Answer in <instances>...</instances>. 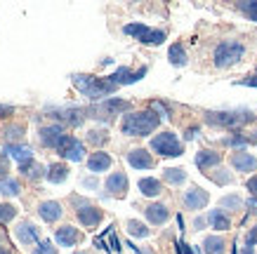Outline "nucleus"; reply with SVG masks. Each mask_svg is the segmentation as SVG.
Instances as JSON below:
<instances>
[{"instance_id":"obj_38","label":"nucleus","mask_w":257,"mask_h":254,"mask_svg":"<svg viewBox=\"0 0 257 254\" xmlns=\"http://www.w3.org/2000/svg\"><path fill=\"white\" fill-rule=\"evenodd\" d=\"M255 242H257V228H252V231L245 235V247H255Z\"/></svg>"},{"instance_id":"obj_39","label":"nucleus","mask_w":257,"mask_h":254,"mask_svg":"<svg viewBox=\"0 0 257 254\" xmlns=\"http://www.w3.org/2000/svg\"><path fill=\"white\" fill-rule=\"evenodd\" d=\"M238 85H243V87H257V73L245 78V80H238Z\"/></svg>"},{"instance_id":"obj_18","label":"nucleus","mask_w":257,"mask_h":254,"mask_svg":"<svg viewBox=\"0 0 257 254\" xmlns=\"http://www.w3.org/2000/svg\"><path fill=\"white\" fill-rule=\"evenodd\" d=\"M78 219L83 226H97L101 221V212L97 207H92V205H83L78 209Z\"/></svg>"},{"instance_id":"obj_30","label":"nucleus","mask_w":257,"mask_h":254,"mask_svg":"<svg viewBox=\"0 0 257 254\" xmlns=\"http://www.w3.org/2000/svg\"><path fill=\"white\" fill-rule=\"evenodd\" d=\"M127 233L135 235V238H147L149 228L144 226V223H140V221H127Z\"/></svg>"},{"instance_id":"obj_19","label":"nucleus","mask_w":257,"mask_h":254,"mask_svg":"<svg viewBox=\"0 0 257 254\" xmlns=\"http://www.w3.org/2000/svg\"><path fill=\"white\" fill-rule=\"evenodd\" d=\"M57 240H59L62 247H73L80 240V233H78V228H73V226H62V228L57 231Z\"/></svg>"},{"instance_id":"obj_29","label":"nucleus","mask_w":257,"mask_h":254,"mask_svg":"<svg viewBox=\"0 0 257 254\" xmlns=\"http://www.w3.org/2000/svg\"><path fill=\"white\" fill-rule=\"evenodd\" d=\"M19 169H22L26 177H31V179H36L38 174H43V172H45V169H43V165H38V162H33V160L26 162V165H19Z\"/></svg>"},{"instance_id":"obj_15","label":"nucleus","mask_w":257,"mask_h":254,"mask_svg":"<svg viewBox=\"0 0 257 254\" xmlns=\"http://www.w3.org/2000/svg\"><path fill=\"white\" fill-rule=\"evenodd\" d=\"M3 153L12 155V158H17L19 160V165H26V162L33 160V151L29 146H19V144H8V146L3 148Z\"/></svg>"},{"instance_id":"obj_16","label":"nucleus","mask_w":257,"mask_h":254,"mask_svg":"<svg viewBox=\"0 0 257 254\" xmlns=\"http://www.w3.org/2000/svg\"><path fill=\"white\" fill-rule=\"evenodd\" d=\"M17 238L22 245H31V242H38V228L33 226V223L24 221L19 223V228H17Z\"/></svg>"},{"instance_id":"obj_24","label":"nucleus","mask_w":257,"mask_h":254,"mask_svg":"<svg viewBox=\"0 0 257 254\" xmlns=\"http://www.w3.org/2000/svg\"><path fill=\"white\" fill-rule=\"evenodd\" d=\"M208 223H210L212 228H217V231H226L231 223H229V216L222 212V209H212L210 214H208Z\"/></svg>"},{"instance_id":"obj_40","label":"nucleus","mask_w":257,"mask_h":254,"mask_svg":"<svg viewBox=\"0 0 257 254\" xmlns=\"http://www.w3.org/2000/svg\"><path fill=\"white\" fill-rule=\"evenodd\" d=\"M177 252L179 254H194V252H191V247H189L184 240H177Z\"/></svg>"},{"instance_id":"obj_33","label":"nucleus","mask_w":257,"mask_h":254,"mask_svg":"<svg viewBox=\"0 0 257 254\" xmlns=\"http://www.w3.org/2000/svg\"><path fill=\"white\" fill-rule=\"evenodd\" d=\"M17 214V209L12 207V205H0V221L5 223V221H12Z\"/></svg>"},{"instance_id":"obj_17","label":"nucleus","mask_w":257,"mask_h":254,"mask_svg":"<svg viewBox=\"0 0 257 254\" xmlns=\"http://www.w3.org/2000/svg\"><path fill=\"white\" fill-rule=\"evenodd\" d=\"M87 167H90V172H106L111 167V155L104 153V151H97V153L90 155Z\"/></svg>"},{"instance_id":"obj_10","label":"nucleus","mask_w":257,"mask_h":254,"mask_svg":"<svg viewBox=\"0 0 257 254\" xmlns=\"http://www.w3.org/2000/svg\"><path fill=\"white\" fill-rule=\"evenodd\" d=\"M64 137H66V134H64L62 125H50V127H43V130H40V141H43V146H47V148H57Z\"/></svg>"},{"instance_id":"obj_6","label":"nucleus","mask_w":257,"mask_h":254,"mask_svg":"<svg viewBox=\"0 0 257 254\" xmlns=\"http://www.w3.org/2000/svg\"><path fill=\"white\" fill-rule=\"evenodd\" d=\"M127 36H135V38L144 43V45H161L165 40V33L163 31H156V29H149L144 24H127L123 29Z\"/></svg>"},{"instance_id":"obj_41","label":"nucleus","mask_w":257,"mask_h":254,"mask_svg":"<svg viewBox=\"0 0 257 254\" xmlns=\"http://www.w3.org/2000/svg\"><path fill=\"white\" fill-rule=\"evenodd\" d=\"M248 191H250V195H252V198H257V177L248 179Z\"/></svg>"},{"instance_id":"obj_23","label":"nucleus","mask_w":257,"mask_h":254,"mask_svg":"<svg viewBox=\"0 0 257 254\" xmlns=\"http://www.w3.org/2000/svg\"><path fill=\"white\" fill-rule=\"evenodd\" d=\"M224 247H226V242L219 235H208V238L203 240L205 254H224Z\"/></svg>"},{"instance_id":"obj_2","label":"nucleus","mask_w":257,"mask_h":254,"mask_svg":"<svg viewBox=\"0 0 257 254\" xmlns=\"http://www.w3.org/2000/svg\"><path fill=\"white\" fill-rule=\"evenodd\" d=\"M73 85L78 87V92H83L90 99H101V97H109L116 92L118 85H113L109 78H94V76H73Z\"/></svg>"},{"instance_id":"obj_37","label":"nucleus","mask_w":257,"mask_h":254,"mask_svg":"<svg viewBox=\"0 0 257 254\" xmlns=\"http://www.w3.org/2000/svg\"><path fill=\"white\" fill-rule=\"evenodd\" d=\"M8 169H10V165H8V158H5V153L0 151V177H3V179L8 177Z\"/></svg>"},{"instance_id":"obj_12","label":"nucleus","mask_w":257,"mask_h":254,"mask_svg":"<svg viewBox=\"0 0 257 254\" xmlns=\"http://www.w3.org/2000/svg\"><path fill=\"white\" fill-rule=\"evenodd\" d=\"M127 162H130L135 169H151L154 167V160H151V155H149L144 148L130 151V153H127Z\"/></svg>"},{"instance_id":"obj_44","label":"nucleus","mask_w":257,"mask_h":254,"mask_svg":"<svg viewBox=\"0 0 257 254\" xmlns=\"http://www.w3.org/2000/svg\"><path fill=\"white\" fill-rule=\"evenodd\" d=\"M229 144H231V146H243V144H245V139H243V137H236V139H231Z\"/></svg>"},{"instance_id":"obj_20","label":"nucleus","mask_w":257,"mask_h":254,"mask_svg":"<svg viewBox=\"0 0 257 254\" xmlns=\"http://www.w3.org/2000/svg\"><path fill=\"white\" fill-rule=\"evenodd\" d=\"M40 216L45 219V221H57L59 216H62V205L55 200H47V202H40V207H38Z\"/></svg>"},{"instance_id":"obj_5","label":"nucleus","mask_w":257,"mask_h":254,"mask_svg":"<svg viewBox=\"0 0 257 254\" xmlns=\"http://www.w3.org/2000/svg\"><path fill=\"white\" fill-rule=\"evenodd\" d=\"M151 151H156L158 155H168V158H177L184 153V146L179 144V139L172 132H163L158 137L151 139Z\"/></svg>"},{"instance_id":"obj_47","label":"nucleus","mask_w":257,"mask_h":254,"mask_svg":"<svg viewBox=\"0 0 257 254\" xmlns=\"http://www.w3.org/2000/svg\"><path fill=\"white\" fill-rule=\"evenodd\" d=\"M0 254H12V252L8 249V245H3V247H0Z\"/></svg>"},{"instance_id":"obj_46","label":"nucleus","mask_w":257,"mask_h":254,"mask_svg":"<svg viewBox=\"0 0 257 254\" xmlns=\"http://www.w3.org/2000/svg\"><path fill=\"white\" fill-rule=\"evenodd\" d=\"M248 207L252 209V212H257V198H250V200H248Z\"/></svg>"},{"instance_id":"obj_22","label":"nucleus","mask_w":257,"mask_h":254,"mask_svg":"<svg viewBox=\"0 0 257 254\" xmlns=\"http://www.w3.org/2000/svg\"><path fill=\"white\" fill-rule=\"evenodd\" d=\"M140 191L147 195V198H156L158 193L163 191V186H161V181L154 177H144L140 179Z\"/></svg>"},{"instance_id":"obj_11","label":"nucleus","mask_w":257,"mask_h":254,"mask_svg":"<svg viewBox=\"0 0 257 254\" xmlns=\"http://www.w3.org/2000/svg\"><path fill=\"white\" fill-rule=\"evenodd\" d=\"M106 191L111 195H120L123 198L125 191H127V177H125L123 172H113L109 179H106Z\"/></svg>"},{"instance_id":"obj_45","label":"nucleus","mask_w":257,"mask_h":254,"mask_svg":"<svg viewBox=\"0 0 257 254\" xmlns=\"http://www.w3.org/2000/svg\"><path fill=\"white\" fill-rule=\"evenodd\" d=\"M130 247H133V252H135V254H154L151 249H142V247H135V245H130Z\"/></svg>"},{"instance_id":"obj_1","label":"nucleus","mask_w":257,"mask_h":254,"mask_svg":"<svg viewBox=\"0 0 257 254\" xmlns=\"http://www.w3.org/2000/svg\"><path fill=\"white\" fill-rule=\"evenodd\" d=\"M158 123H161L158 113L149 108V111H140V113H127L123 118L120 130L127 137H147V134H151V132L156 130Z\"/></svg>"},{"instance_id":"obj_34","label":"nucleus","mask_w":257,"mask_h":254,"mask_svg":"<svg viewBox=\"0 0 257 254\" xmlns=\"http://www.w3.org/2000/svg\"><path fill=\"white\" fill-rule=\"evenodd\" d=\"M33 254H57V249L52 247V242H50V240H43V242L36 247V252H33Z\"/></svg>"},{"instance_id":"obj_31","label":"nucleus","mask_w":257,"mask_h":254,"mask_svg":"<svg viewBox=\"0 0 257 254\" xmlns=\"http://www.w3.org/2000/svg\"><path fill=\"white\" fill-rule=\"evenodd\" d=\"M0 193H5V195H17V193H19V184H17L15 179H3V181H0Z\"/></svg>"},{"instance_id":"obj_9","label":"nucleus","mask_w":257,"mask_h":254,"mask_svg":"<svg viewBox=\"0 0 257 254\" xmlns=\"http://www.w3.org/2000/svg\"><path fill=\"white\" fill-rule=\"evenodd\" d=\"M208 200H210L208 191H203L198 186H191V188L184 193V205H187V209H203L208 205Z\"/></svg>"},{"instance_id":"obj_8","label":"nucleus","mask_w":257,"mask_h":254,"mask_svg":"<svg viewBox=\"0 0 257 254\" xmlns=\"http://www.w3.org/2000/svg\"><path fill=\"white\" fill-rule=\"evenodd\" d=\"M147 66H142L140 71H130V69H125V66H120V69H116V73L113 76H109V80L113 85H133V83H137V80H142V78L147 76Z\"/></svg>"},{"instance_id":"obj_13","label":"nucleus","mask_w":257,"mask_h":254,"mask_svg":"<svg viewBox=\"0 0 257 254\" xmlns=\"http://www.w3.org/2000/svg\"><path fill=\"white\" fill-rule=\"evenodd\" d=\"M231 165H234L238 172H255L257 169V158L252 153H234L231 155Z\"/></svg>"},{"instance_id":"obj_36","label":"nucleus","mask_w":257,"mask_h":254,"mask_svg":"<svg viewBox=\"0 0 257 254\" xmlns=\"http://www.w3.org/2000/svg\"><path fill=\"white\" fill-rule=\"evenodd\" d=\"M90 141L92 144H104L106 141V132H90Z\"/></svg>"},{"instance_id":"obj_3","label":"nucleus","mask_w":257,"mask_h":254,"mask_svg":"<svg viewBox=\"0 0 257 254\" xmlns=\"http://www.w3.org/2000/svg\"><path fill=\"white\" fill-rule=\"evenodd\" d=\"M243 52H245V47H243L241 43L224 40V43H219V45L215 47V66H219V69L234 66L238 59H243Z\"/></svg>"},{"instance_id":"obj_25","label":"nucleus","mask_w":257,"mask_h":254,"mask_svg":"<svg viewBox=\"0 0 257 254\" xmlns=\"http://www.w3.org/2000/svg\"><path fill=\"white\" fill-rule=\"evenodd\" d=\"M55 118H59V120L69 125H80L83 123V111L80 108H66V111H59Z\"/></svg>"},{"instance_id":"obj_7","label":"nucleus","mask_w":257,"mask_h":254,"mask_svg":"<svg viewBox=\"0 0 257 254\" xmlns=\"http://www.w3.org/2000/svg\"><path fill=\"white\" fill-rule=\"evenodd\" d=\"M57 151H59L62 158H66V160H71V162H80L83 160V155H85V146H83L76 137H69V134L59 141Z\"/></svg>"},{"instance_id":"obj_43","label":"nucleus","mask_w":257,"mask_h":254,"mask_svg":"<svg viewBox=\"0 0 257 254\" xmlns=\"http://www.w3.org/2000/svg\"><path fill=\"white\" fill-rule=\"evenodd\" d=\"M196 134H198V127H191V130H187V134H184V139H187V141H191V139H194Z\"/></svg>"},{"instance_id":"obj_14","label":"nucleus","mask_w":257,"mask_h":254,"mask_svg":"<svg viewBox=\"0 0 257 254\" xmlns=\"http://www.w3.org/2000/svg\"><path fill=\"white\" fill-rule=\"evenodd\" d=\"M144 212H147V219L154 223V226H161V223H165L168 219H170L168 207H165V205H161V202H156V205H149Z\"/></svg>"},{"instance_id":"obj_49","label":"nucleus","mask_w":257,"mask_h":254,"mask_svg":"<svg viewBox=\"0 0 257 254\" xmlns=\"http://www.w3.org/2000/svg\"><path fill=\"white\" fill-rule=\"evenodd\" d=\"M76 254H85V252H76Z\"/></svg>"},{"instance_id":"obj_21","label":"nucleus","mask_w":257,"mask_h":254,"mask_svg":"<svg viewBox=\"0 0 257 254\" xmlns=\"http://www.w3.org/2000/svg\"><path fill=\"white\" fill-rule=\"evenodd\" d=\"M222 160V155L215 153V151H201V153H196V165L201 169H210L215 165H219Z\"/></svg>"},{"instance_id":"obj_27","label":"nucleus","mask_w":257,"mask_h":254,"mask_svg":"<svg viewBox=\"0 0 257 254\" xmlns=\"http://www.w3.org/2000/svg\"><path fill=\"white\" fill-rule=\"evenodd\" d=\"M165 181L172 186H179V184H184L187 181V172L182 167H168L165 169Z\"/></svg>"},{"instance_id":"obj_4","label":"nucleus","mask_w":257,"mask_h":254,"mask_svg":"<svg viewBox=\"0 0 257 254\" xmlns=\"http://www.w3.org/2000/svg\"><path fill=\"white\" fill-rule=\"evenodd\" d=\"M208 123L219 125V127H241V125L252 120V113L248 111H217V113H208Z\"/></svg>"},{"instance_id":"obj_26","label":"nucleus","mask_w":257,"mask_h":254,"mask_svg":"<svg viewBox=\"0 0 257 254\" xmlns=\"http://www.w3.org/2000/svg\"><path fill=\"white\" fill-rule=\"evenodd\" d=\"M168 59H170L172 66H184L187 64V52H184V47L175 43V45L168 50Z\"/></svg>"},{"instance_id":"obj_35","label":"nucleus","mask_w":257,"mask_h":254,"mask_svg":"<svg viewBox=\"0 0 257 254\" xmlns=\"http://www.w3.org/2000/svg\"><path fill=\"white\" fill-rule=\"evenodd\" d=\"M222 207L236 209V207H241V200H238L236 195H226V198H222Z\"/></svg>"},{"instance_id":"obj_42","label":"nucleus","mask_w":257,"mask_h":254,"mask_svg":"<svg viewBox=\"0 0 257 254\" xmlns=\"http://www.w3.org/2000/svg\"><path fill=\"white\" fill-rule=\"evenodd\" d=\"M111 249H116V252H120V242H118V238L113 235V231H111Z\"/></svg>"},{"instance_id":"obj_32","label":"nucleus","mask_w":257,"mask_h":254,"mask_svg":"<svg viewBox=\"0 0 257 254\" xmlns=\"http://www.w3.org/2000/svg\"><path fill=\"white\" fill-rule=\"evenodd\" d=\"M238 10L245 12L252 22H257V3H238Z\"/></svg>"},{"instance_id":"obj_28","label":"nucleus","mask_w":257,"mask_h":254,"mask_svg":"<svg viewBox=\"0 0 257 254\" xmlns=\"http://www.w3.org/2000/svg\"><path fill=\"white\" fill-rule=\"evenodd\" d=\"M66 177H69V167L66 165H52L50 172H47V179L52 184H62V181H66Z\"/></svg>"},{"instance_id":"obj_48","label":"nucleus","mask_w":257,"mask_h":254,"mask_svg":"<svg viewBox=\"0 0 257 254\" xmlns=\"http://www.w3.org/2000/svg\"><path fill=\"white\" fill-rule=\"evenodd\" d=\"M243 254H255V252H252V247H243Z\"/></svg>"}]
</instances>
